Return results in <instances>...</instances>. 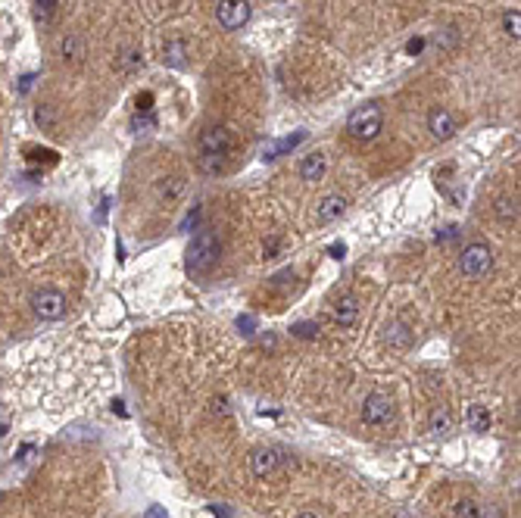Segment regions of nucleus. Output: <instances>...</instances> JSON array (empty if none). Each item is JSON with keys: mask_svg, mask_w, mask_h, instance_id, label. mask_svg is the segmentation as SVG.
Returning <instances> with one entry per match:
<instances>
[{"mask_svg": "<svg viewBox=\"0 0 521 518\" xmlns=\"http://www.w3.org/2000/svg\"><path fill=\"white\" fill-rule=\"evenodd\" d=\"M384 128V113L378 104H366L359 109H353L350 119H346V131L356 140H375Z\"/></svg>", "mask_w": 521, "mask_h": 518, "instance_id": "f257e3e1", "label": "nucleus"}, {"mask_svg": "<svg viewBox=\"0 0 521 518\" xmlns=\"http://www.w3.org/2000/svg\"><path fill=\"white\" fill-rule=\"evenodd\" d=\"M219 238L212 231H200L197 238L191 241V247H187V269H191L194 275H203L209 272L212 265H216L219 259Z\"/></svg>", "mask_w": 521, "mask_h": 518, "instance_id": "f03ea898", "label": "nucleus"}, {"mask_svg": "<svg viewBox=\"0 0 521 518\" xmlns=\"http://www.w3.org/2000/svg\"><path fill=\"white\" fill-rule=\"evenodd\" d=\"M459 269H462L465 278H471V281L487 278L493 269V250L487 244H468L459 256Z\"/></svg>", "mask_w": 521, "mask_h": 518, "instance_id": "7ed1b4c3", "label": "nucleus"}, {"mask_svg": "<svg viewBox=\"0 0 521 518\" xmlns=\"http://www.w3.org/2000/svg\"><path fill=\"white\" fill-rule=\"evenodd\" d=\"M31 312L41 321H60L66 316V297L50 287L38 290V294H31Z\"/></svg>", "mask_w": 521, "mask_h": 518, "instance_id": "20e7f679", "label": "nucleus"}, {"mask_svg": "<svg viewBox=\"0 0 521 518\" xmlns=\"http://www.w3.org/2000/svg\"><path fill=\"white\" fill-rule=\"evenodd\" d=\"M393 419V399L388 394H368L366 403H362V421L366 425H388V421Z\"/></svg>", "mask_w": 521, "mask_h": 518, "instance_id": "39448f33", "label": "nucleus"}, {"mask_svg": "<svg viewBox=\"0 0 521 518\" xmlns=\"http://www.w3.org/2000/svg\"><path fill=\"white\" fill-rule=\"evenodd\" d=\"M216 19L228 31L241 28L250 19V4L247 0H222V4H216Z\"/></svg>", "mask_w": 521, "mask_h": 518, "instance_id": "423d86ee", "label": "nucleus"}, {"mask_svg": "<svg viewBox=\"0 0 521 518\" xmlns=\"http://www.w3.org/2000/svg\"><path fill=\"white\" fill-rule=\"evenodd\" d=\"M200 153L203 156H228L231 153V131L228 128H203L200 131Z\"/></svg>", "mask_w": 521, "mask_h": 518, "instance_id": "0eeeda50", "label": "nucleus"}, {"mask_svg": "<svg viewBox=\"0 0 521 518\" xmlns=\"http://www.w3.org/2000/svg\"><path fill=\"white\" fill-rule=\"evenodd\" d=\"M428 131L437 140H449L456 135V119H453V113L449 109H444V106H434L431 113H428Z\"/></svg>", "mask_w": 521, "mask_h": 518, "instance_id": "6e6552de", "label": "nucleus"}, {"mask_svg": "<svg viewBox=\"0 0 521 518\" xmlns=\"http://www.w3.org/2000/svg\"><path fill=\"white\" fill-rule=\"evenodd\" d=\"M346 209V197H341V194H328V197L319 200V206H315V222L328 225L334 222V219H341Z\"/></svg>", "mask_w": 521, "mask_h": 518, "instance_id": "1a4fd4ad", "label": "nucleus"}, {"mask_svg": "<svg viewBox=\"0 0 521 518\" xmlns=\"http://www.w3.org/2000/svg\"><path fill=\"white\" fill-rule=\"evenodd\" d=\"M278 450H272V446H259V450H253V456H250V468H253L256 478H268L278 468Z\"/></svg>", "mask_w": 521, "mask_h": 518, "instance_id": "9d476101", "label": "nucleus"}, {"mask_svg": "<svg viewBox=\"0 0 521 518\" xmlns=\"http://www.w3.org/2000/svg\"><path fill=\"white\" fill-rule=\"evenodd\" d=\"M325 169H328V156L322 153V150H315V153H309L303 162H300V178H303V182H309V184H315V182H322V178H325Z\"/></svg>", "mask_w": 521, "mask_h": 518, "instance_id": "9b49d317", "label": "nucleus"}, {"mask_svg": "<svg viewBox=\"0 0 521 518\" xmlns=\"http://www.w3.org/2000/svg\"><path fill=\"white\" fill-rule=\"evenodd\" d=\"M334 321L341 328H353L359 321V300L353 294H344L341 300L334 303Z\"/></svg>", "mask_w": 521, "mask_h": 518, "instance_id": "f8f14e48", "label": "nucleus"}, {"mask_svg": "<svg viewBox=\"0 0 521 518\" xmlns=\"http://www.w3.org/2000/svg\"><path fill=\"white\" fill-rule=\"evenodd\" d=\"M60 57H62V62H69V66H78V62L88 57L84 38H82V35H66V38L60 41Z\"/></svg>", "mask_w": 521, "mask_h": 518, "instance_id": "ddd939ff", "label": "nucleus"}, {"mask_svg": "<svg viewBox=\"0 0 521 518\" xmlns=\"http://www.w3.org/2000/svg\"><path fill=\"white\" fill-rule=\"evenodd\" d=\"M465 425H468V431H475V434L490 431V409L481 403H471L468 409H465Z\"/></svg>", "mask_w": 521, "mask_h": 518, "instance_id": "4468645a", "label": "nucleus"}, {"mask_svg": "<svg viewBox=\"0 0 521 518\" xmlns=\"http://www.w3.org/2000/svg\"><path fill=\"white\" fill-rule=\"evenodd\" d=\"M428 428L434 431V434H446V431L453 428V415H449V409H446V406H437V409L431 412Z\"/></svg>", "mask_w": 521, "mask_h": 518, "instance_id": "2eb2a0df", "label": "nucleus"}, {"mask_svg": "<svg viewBox=\"0 0 521 518\" xmlns=\"http://www.w3.org/2000/svg\"><path fill=\"white\" fill-rule=\"evenodd\" d=\"M493 213H496V219H503V222H515L518 219V200L515 197H500L496 200V206H493Z\"/></svg>", "mask_w": 521, "mask_h": 518, "instance_id": "dca6fc26", "label": "nucleus"}, {"mask_svg": "<svg viewBox=\"0 0 521 518\" xmlns=\"http://www.w3.org/2000/svg\"><path fill=\"white\" fill-rule=\"evenodd\" d=\"M187 57V50H185V41H169L165 44V50H163V60L169 62V66H185V60Z\"/></svg>", "mask_w": 521, "mask_h": 518, "instance_id": "f3484780", "label": "nucleus"}, {"mask_svg": "<svg viewBox=\"0 0 521 518\" xmlns=\"http://www.w3.org/2000/svg\"><path fill=\"white\" fill-rule=\"evenodd\" d=\"M181 191H185L181 178H163V182H160V197H163L165 203L178 200V197H181Z\"/></svg>", "mask_w": 521, "mask_h": 518, "instance_id": "a211bd4d", "label": "nucleus"}, {"mask_svg": "<svg viewBox=\"0 0 521 518\" xmlns=\"http://www.w3.org/2000/svg\"><path fill=\"white\" fill-rule=\"evenodd\" d=\"M503 28H506L509 38H518L521 35V16H518V10H506V13H503Z\"/></svg>", "mask_w": 521, "mask_h": 518, "instance_id": "6ab92c4d", "label": "nucleus"}, {"mask_svg": "<svg viewBox=\"0 0 521 518\" xmlns=\"http://www.w3.org/2000/svg\"><path fill=\"white\" fill-rule=\"evenodd\" d=\"M57 6H60L57 0H41V4H35V19L47 26V22H50V16L57 13Z\"/></svg>", "mask_w": 521, "mask_h": 518, "instance_id": "aec40b11", "label": "nucleus"}, {"mask_svg": "<svg viewBox=\"0 0 521 518\" xmlns=\"http://www.w3.org/2000/svg\"><path fill=\"white\" fill-rule=\"evenodd\" d=\"M456 518H481V506L475 500H462V503H456Z\"/></svg>", "mask_w": 521, "mask_h": 518, "instance_id": "412c9836", "label": "nucleus"}, {"mask_svg": "<svg viewBox=\"0 0 521 518\" xmlns=\"http://www.w3.org/2000/svg\"><path fill=\"white\" fill-rule=\"evenodd\" d=\"M35 122L41 125L44 131H50V128H53V122H57V116H53V109H50V106H38V109H35Z\"/></svg>", "mask_w": 521, "mask_h": 518, "instance_id": "4be33fe9", "label": "nucleus"}, {"mask_svg": "<svg viewBox=\"0 0 521 518\" xmlns=\"http://www.w3.org/2000/svg\"><path fill=\"white\" fill-rule=\"evenodd\" d=\"M203 169L207 172H222L225 169V156H203Z\"/></svg>", "mask_w": 521, "mask_h": 518, "instance_id": "5701e85b", "label": "nucleus"}, {"mask_svg": "<svg viewBox=\"0 0 521 518\" xmlns=\"http://www.w3.org/2000/svg\"><path fill=\"white\" fill-rule=\"evenodd\" d=\"M315 331H319V328H315L312 321H300V325H294V334L297 337H315Z\"/></svg>", "mask_w": 521, "mask_h": 518, "instance_id": "b1692460", "label": "nucleus"}, {"mask_svg": "<svg viewBox=\"0 0 521 518\" xmlns=\"http://www.w3.org/2000/svg\"><path fill=\"white\" fill-rule=\"evenodd\" d=\"M238 328H243V334H253L256 331V319L253 316H241L238 319Z\"/></svg>", "mask_w": 521, "mask_h": 518, "instance_id": "393cba45", "label": "nucleus"}, {"mask_svg": "<svg viewBox=\"0 0 521 518\" xmlns=\"http://www.w3.org/2000/svg\"><path fill=\"white\" fill-rule=\"evenodd\" d=\"M31 160H44V162H57V153L53 150H28Z\"/></svg>", "mask_w": 521, "mask_h": 518, "instance_id": "a878e982", "label": "nucleus"}, {"mask_svg": "<svg viewBox=\"0 0 521 518\" xmlns=\"http://www.w3.org/2000/svg\"><path fill=\"white\" fill-rule=\"evenodd\" d=\"M328 253H331V256H334V259H344V253H346V247H344V244H331V247H328Z\"/></svg>", "mask_w": 521, "mask_h": 518, "instance_id": "bb28decb", "label": "nucleus"}, {"mask_svg": "<svg viewBox=\"0 0 521 518\" xmlns=\"http://www.w3.org/2000/svg\"><path fill=\"white\" fill-rule=\"evenodd\" d=\"M422 44H424L422 38H415V41H409V53H418V50H422Z\"/></svg>", "mask_w": 521, "mask_h": 518, "instance_id": "cd10ccee", "label": "nucleus"}, {"mask_svg": "<svg viewBox=\"0 0 521 518\" xmlns=\"http://www.w3.org/2000/svg\"><path fill=\"white\" fill-rule=\"evenodd\" d=\"M147 518H165V515L160 512V509H150V512H147Z\"/></svg>", "mask_w": 521, "mask_h": 518, "instance_id": "c85d7f7f", "label": "nucleus"}, {"mask_svg": "<svg viewBox=\"0 0 521 518\" xmlns=\"http://www.w3.org/2000/svg\"><path fill=\"white\" fill-rule=\"evenodd\" d=\"M297 518H319V515H315V512H300Z\"/></svg>", "mask_w": 521, "mask_h": 518, "instance_id": "c756f323", "label": "nucleus"}]
</instances>
